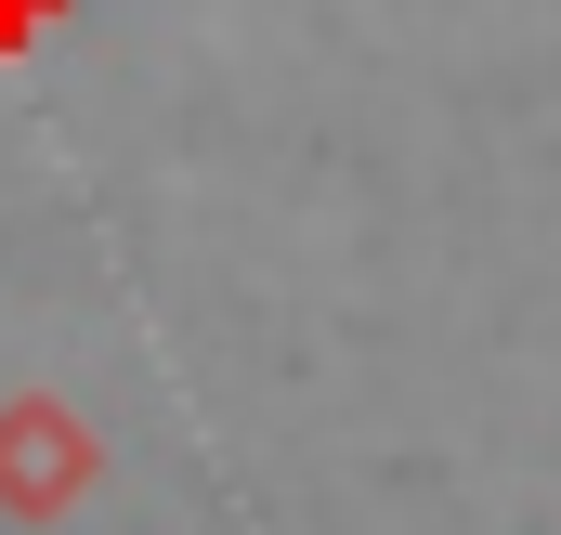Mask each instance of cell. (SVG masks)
Listing matches in <instances>:
<instances>
[{
  "label": "cell",
  "mask_w": 561,
  "mask_h": 535,
  "mask_svg": "<svg viewBox=\"0 0 561 535\" xmlns=\"http://www.w3.org/2000/svg\"><path fill=\"white\" fill-rule=\"evenodd\" d=\"M79 470H92V444H79L66 405H13V418H0V497H13V510H66Z\"/></svg>",
  "instance_id": "6da1fadb"
}]
</instances>
